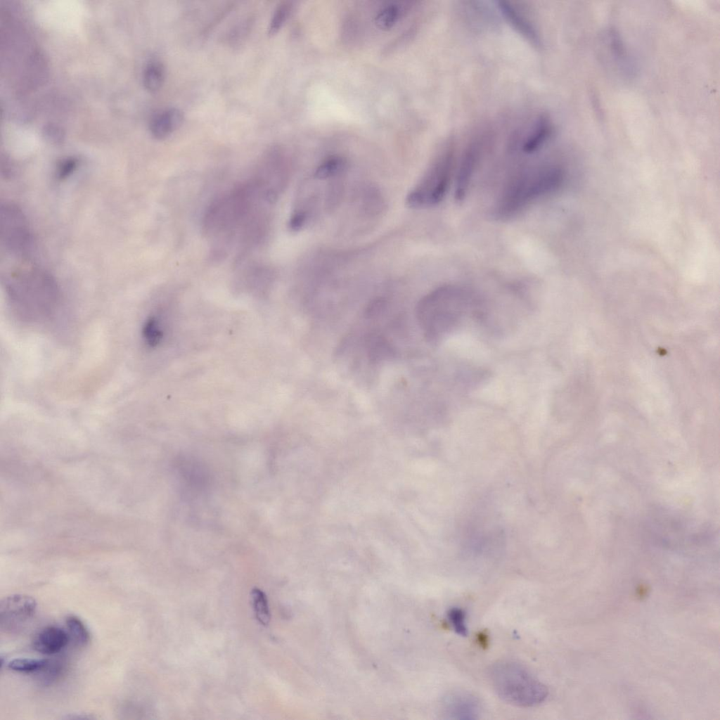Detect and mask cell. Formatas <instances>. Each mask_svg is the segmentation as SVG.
Returning <instances> with one entry per match:
<instances>
[{
  "mask_svg": "<svg viewBox=\"0 0 720 720\" xmlns=\"http://www.w3.org/2000/svg\"><path fill=\"white\" fill-rule=\"evenodd\" d=\"M276 200L253 176L214 199L202 219L215 256H224L237 242L240 250L255 248L266 233L270 210Z\"/></svg>",
  "mask_w": 720,
  "mask_h": 720,
  "instance_id": "obj_1",
  "label": "cell"
},
{
  "mask_svg": "<svg viewBox=\"0 0 720 720\" xmlns=\"http://www.w3.org/2000/svg\"><path fill=\"white\" fill-rule=\"evenodd\" d=\"M6 293L13 313L22 321H45L56 311L60 292L55 278L37 266L12 271L5 281Z\"/></svg>",
  "mask_w": 720,
  "mask_h": 720,
  "instance_id": "obj_2",
  "label": "cell"
},
{
  "mask_svg": "<svg viewBox=\"0 0 720 720\" xmlns=\"http://www.w3.org/2000/svg\"><path fill=\"white\" fill-rule=\"evenodd\" d=\"M565 172L553 164H540L517 172L506 184L495 207L498 218L508 219L558 190Z\"/></svg>",
  "mask_w": 720,
  "mask_h": 720,
  "instance_id": "obj_3",
  "label": "cell"
},
{
  "mask_svg": "<svg viewBox=\"0 0 720 720\" xmlns=\"http://www.w3.org/2000/svg\"><path fill=\"white\" fill-rule=\"evenodd\" d=\"M475 302L472 292L454 285H442L428 293L416 309L425 337L437 341L445 336L458 325Z\"/></svg>",
  "mask_w": 720,
  "mask_h": 720,
  "instance_id": "obj_4",
  "label": "cell"
},
{
  "mask_svg": "<svg viewBox=\"0 0 720 720\" xmlns=\"http://www.w3.org/2000/svg\"><path fill=\"white\" fill-rule=\"evenodd\" d=\"M490 680L497 695L506 702L520 707H532L547 697L546 686L519 663L502 661L490 670Z\"/></svg>",
  "mask_w": 720,
  "mask_h": 720,
  "instance_id": "obj_5",
  "label": "cell"
},
{
  "mask_svg": "<svg viewBox=\"0 0 720 720\" xmlns=\"http://www.w3.org/2000/svg\"><path fill=\"white\" fill-rule=\"evenodd\" d=\"M455 148L447 143L434 158L418 184L406 196V205L415 209L439 204L445 197L455 169Z\"/></svg>",
  "mask_w": 720,
  "mask_h": 720,
  "instance_id": "obj_6",
  "label": "cell"
},
{
  "mask_svg": "<svg viewBox=\"0 0 720 720\" xmlns=\"http://www.w3.org/2000/svg\"><path fill=\"white\" fill-rule=\"evenodd\" d=\"M0 236L3 246L11 254L28 257L32 248V232L24 212L13 202L1 205Z\"/></svg>",
  "mask_w": 720,
  "mask_h": 720,
  "instance_id": "obj_7",
  "label": "cell"
},
{
  "mask_svg": "<svg viewBox=\"0 0 720 720\" xmlns=\"http://www.w3.org/2000/svg\"><path fill=\"white\" fill-rule=\"evenodd\" d=\"M37 602L32 596L12 594L0 603V628L2 631L13 633L20 630L34 616Z\"/></svg>",
  "mask_w": 720,
  "mask_h": 720,
  "instance_id": "obj_8",
  "label": "cell"
},
{
  "mask_svg": "<svg viewBox=\"0 0 720 720\" xmlns=\"http://www.w3.org/2000/svg\"><path fill=\"white\" fill-rule=\"evenodd\" d=\"M482 144L478 140L470 142L465 149L458 166L455 180V199L460 202L467 195L480 161Z\"/></svg>",
  "mask_w": 720,
  "mask_h": 720,
  "instance_id": "obj_9",
  "label": "cell"
},
{
  "mask_svg": "<svg viewBox=\"0 0 720 720\" xmlns=\"http://www.w3.org/2000/svg\"><path fill=\"white\" fill-rule=\"evenodd\" d=\"M444 709L447 719L471 720L481 712L480 702L474 695L464 691L450 693L444 699Z\"/></svg>",
  "mask_w": 720,
  "mask_h": 720,
  "instance_id": "obj_10",
  "label": "cell"
},
{
  "mask_svg": "<svg viewBox=\"0 0 720 720\" xmlns=\"http://www.w3.org/2000/svg\"><path fill=\"white\" fill-rule=\"evenodd\" d=\"M70 640L68 633L64 629L49 626L37 633L32 640V647L38 652L52 655L62 650Z\"/></svg>",
  "mask_w": 720,
  "mask_h": 720,
  "instance_id": "obj_11",
  "label": "cell"
},
{
  "mask_svg": "<svg viewBox=\"0 0 720 720\" xmlns=\"http://www.w3.org/2000/svg\"><path fill=\"white\" fill-rule=\"evenodd\" d=\"M183 112L177 108L167 109L157 115L151 122L150 131L157 139H163L178 129L183 123Z\"/></svg>",
  "mask_w": 720,
  "mask_h": 720,
  "instance_id": "obj_12",
  "label": "cell"
},
{
  "mask_svg": "<svg viewBox=\"0 0 720 720\" xmlns=\"http://www.w3.org/2000/svg\"><path fill=\"white\" fill-rule=\"evenodd\" d=\"M552 134V125L547 117H541L535 123L532 131L521 139L517 148L522 153L532 154L540 150Z\"/></svg>",
  "mask_w": 720,
  "mask_h": 720,
  "instance_id": "obj_13",
  "label": "cell"
},
{
  "mask_svg": "<svg viewBox=\"0 0 720 720\" xmlns=\"http://www.w3.org/2000/svg\"><path fill=\"white\" fill-rule=\"evenodd\" d=\"M498 4L503 15L517 31L532 44L538 45L540 43L534 28L515 7L506 1H499Z\"/></svg>",
  "mask_w": 720,
  "mask_h": 720,
  "instance_id": "obj_14",
  "label": "cell"
},
{
  "mask_svg": "<svg viewBox=\"0 0 720 720\" xmlns=\"http://www.w3.org/2000/svg\"><path fill=\"white\" fill-rule=\"evenodd\" d=\"M347 167V161L340 155H332L324 160L316 169L314 178L320 180L332 179L342 174Z\"/></svg>",
  "mask_w": 720,
  "mask_h": 720,
  "instance_id": "obj_15",
  "label": "cell"
},
{
  "mask_svg": "<svg viewBox=\"0 0 720 720\" xmlns=\"http://www.w3.org/2000/svg\"><path fill=\"white\" fill-rule=\"evenodd\" d=\"M404 12V5L391 3L382 6L376 13L375 23L381 30L394 26Z\"/></svg>",
  "mask_w": 720,
  "mask_h": 720,
  "instance_id": "obj_16",
  "label": "cell"
},
{
  "mask_svg": "<svg viewBox=\"0 0 720 720\" xmlns=\"http://www.w3.org/2000/svg\"><path fill=\"white\" fill-rule=\"evenodd\" d=\"M65 624L70 638L75 645L84 647L88 644L90 634L84 622L75 615H69L65 619Z\"/></svg>",
  "mask_w": 720,
  "mask_h": 720,
  "instance_id": "obj_17",
  "label": "cell"
},
{
  "mask_svg": "<svg viewBox=\"0 0 720 720\" xmlns=\"http://www.w3.org/2000/svg\"><path fill=\"white\" fill-rule=\"evenodd\" d=\"M165 79V69L162 63L158 61L150 62L146 68L143 74V84L146 89L155 92L159 90Z\"/></svg>",
  "mask_w": 720,
  "mask_h": 720,
  "instance_id": "obj_18",
  "label": "cell"
},
{
  "mask_svg": "<svg viewBox=\"0 0 720 720\" xmlns=\"http://www.w3.org/2000/svg\"><path fill=\"white\" fill-rule=\"evenodd\" d=\"M251 600L257 619L261 624L268 625L270 622V612L266 595L262 590L255 588L251 591Z\"/></svg>",
  "mask_w": 720,
  "mask_h": 720,
  "instance_id": "obj_19",
  "label": "cell"
},
{
  "mask_svg": "<svg viewBox=\"0 0 720 720\" xmlns=\"http://www.w3.org/2000/svg\"><path fill=\"white\" fill-rule=\"evenodd\" d=\"M49 664L46 659L17 658L7 664L8 669L22 673H33L44 670Z\"/></svg>",
  "mask_w": 720,
  "mask_h": 720,
  "instance_id": "obj_20",
  "label": "cell"
},
{
  "mask_svg": "<svg viewBox=\"0 0 720 720\" xmlns=\"http://www.w3.org/2000/svg\"><path fill=\"white\" fill-rule=\"evenodd\" d=\"M292 9V2L288 1H282L277 6L269 22V34L273 35L279 31L288 18Z\"/></svg>",
  "mask_w": 720,
  "mask_h": 720,
  "instance_id": "obj_21",
  "label": "cell"
},
{
  "mask_svg": "<svg viewBox=\"0 0 720 720\" xmlns=\"http://www.w3.org/2000/svg\"><path fill=\"white\" fill-rule=\"evenodd\" d=\"M447 618L450 626L457 634L462 636L468 634L465 614L463 610L458 608L450 609L447 613Z\"/></svg>",
  "mask_w": 720,
  "mask_h": 720,
  "instance_id": "obj_22",
  "label": "cell"
},
{
  "mask_svg": "<svg viewBox=\"0 0 720 720\" xmlns=\"http://www.w3.org/2000/svg\"><path fill=\"white\" fill-rule=\"evenodd\" d=\"M77 161L75 158H68L62 161L56 170V177L63 180L68 177L76 169Z\"/></svg>",
  "mask_w": 720,
  "mask_h": 720,
  "instance_id": "obj_23",
  "label": "cell"
},
{
  "mask_svg": "<svg viewBox=\"0 0 720 720\" xmlns=\"http://www.w3.org/2000/svg\"><path fill=\"white\" fill-rule=\"evenodd\" d=\"M43 131L44 138L50 143H58L63 139L64 134L63 131L55 124L46 125Z\"/></svg>",
  "mask_w": 720,
  "mask_h": 720,
  "instance_id": "obj_24",
  "label": "cell"
},
{
  "mask_svg": "<svg viewBox=\"0 0 720 720\" xmlns=\"http://www.w3.org/2000/svg\"><path fill=\"white\" fill-rule=\"evenodd\" d=\"M65 719H94V717L90 716L89 714L79 713V714H68V716L67 715L65 717Z\"/></svg>",
  "mask_w": 720,
  "mask_h": 720,
  "instance_id": "obj_25",
  "label": "cell"
}]
</instances>
